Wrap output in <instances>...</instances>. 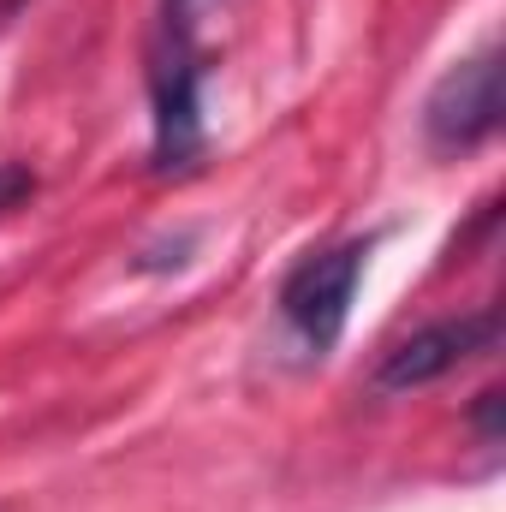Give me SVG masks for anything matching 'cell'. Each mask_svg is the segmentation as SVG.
I'll use <instances>...</instances> for the list:
<instances>
[{
	"mask_svg": "<svg viewBox=\"0 0 506 512\" xmlns=\"http://www.w3.org/2000/svg\"><path fill=\"white\" fill-rule=\"evenodd\" d=\"M30 191H36V173H30V167H18V161H6V167H0V215H6V209H18Z\"/></svg>",
	"mask_w": 506,
	"mask_h": 512,
	"instance_id": "5",
	"label": "cell"
},
{
	"mask_svg": "<svg viewBox=\"0 0 506 512\" xmlns=\"http://www.w3.org/2000/svg\"><path fill=\"white\" fill-rule=\"evenodd\" d=\"M364 256H370V245H334V251H322V256H304L286 274V286H280V316L292 322V334L316 358L334 352L340 334H346L352 292L364 280Z\"/></svg>",
	"mask_w": 506,
	"mask_h": 512,
	"instance_id": "1",
	"label": "cell"
},
{
	"mask_svg": "<svg viewBox=\"0 0 506 512\" xmlns=\"http://www.w3.org/2000/svg\"><path fill=\"white\" fill-rule=\"evenodd\" d=\"M155 167H191L203 155V60L197 36H161L155 54Z\"/></svg>",
	"mask_w": 506,
	"mask_h": 512,
	"instance_id": "3",
	"label": "cell"
},
{
	"mask_svg": "<svg viewBox=\"0 0 506 512\" xmlns=\"http://www.w3.org/2000/svg\"><path fill=\"white\" fill-rule=\"evenodd\" d=\"M477 423H483V435L489 441H501V393L489 387V393H477Z\"/></svg>",
	"mask_w": 506,
	"mask_h": 512,
	"instance_id": "7",
	"label": "cell"
},
{
	"mask_svg": "<svg viewBox=\"0 0 506 512\" xmlns=\"http://www.w3.org/2000/svg\"><path fill=\"white\" fill-rule=\"evenodd\" d=\"M197 6L203 0H161V36H197Z\"/></svg>",
	"mask_w": 506,
	"mask_h": 512,
	"instance_id": "6",
	"label": "cell"
},
{
	"mask_svg": "<svg viewBox=\"0 0 506 512\" xmlns=\"http://www.w3.org/2000/svg\"><path fill=\"white\" fill-rule=\"evenodd\" d=\"M501 340V316L495 310H471V316H447V322H429L417 328L411 340H399L376 370V393H411V387H429L441 376H453L459 364L495 352Z\"/></svg>",
	"mask_w": 506,
	"mask_h": 512,
	"instance_id": "4",
	"label": "cell"
},
{
	"mask_svg": "<svg viewBox=\"0 0 506 512\" xmlns=\"http://www.w3.org/2000/svg\"><path fill=\"white\" fill-rule=\"evenodd\" d=\"M501 126V54L483 48L471 60H459L435 90H429V108H423V131L441 155H465L477 143H489Z\"/></svg>",
	"mask_w": 506,
	"mask_h": 512,
	"instance_id": "2",
	"label": "cell"
}]
</instances>
